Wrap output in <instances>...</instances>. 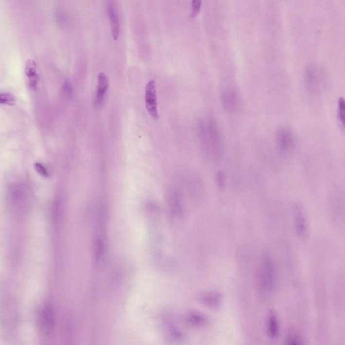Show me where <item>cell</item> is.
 <instances>
[{
  "mask_svg": "<svg viewBox=\"0 0 345 345\" xmlns=\"http://www.w3.org/2000/svg\"><path fill=\"white\" fill-rule=\"evenodd\" d=\"M27 191L21 185H16L10 192V202L14 209L21 211L27 204Z\"/></svg>",
  "mask_w": 345,
  "mask_h": 345,
  "instance_id": "cell-8",
  "label": "cell"
},
{
  "mask_svg": "<svg viewBox=\"0 0 345 345\" xmlns=\"http://www.w3.org/2000/svg\"><path fill=\"white\" fill-rule=\"evenodd\" d=\"M200 301L208 308H219L222 302V295L217 291L204 292L200 297Z\"/></svg>",
  "mask_w": 345,
  "mask_h": 345,
  "instance_id": "cell-13",
  "label": "cell"
},
{
  "mask_svg": "<svg viewBox=\"0 0 345 345\" xmlns=\"http://www.w3.org/2000/svg\"><path fill=\"white\" fill-rule=\"evenodd\" d=\"M266 330L270 339H276L280 334V323L277 314L271 311L269 313L266 320Z\"/></svg>",
  "mask_w": 345,
  "mask_h": 345,
  "instance_id": "cell-12",
  "label": "cell"
},
{
  "mask_svg": "<svg viewBox=\"0 0 345 345\" xmlns=\"http://www.w3.org/2000/svg\"><path fill=\"white\" fill-rule=\"evenodd\" d=\"M259 290L262 295H272L276 290L277 273L272 257L264 253L261 260L257 274Z\"/></svg>",
  "mask_w": 345,
  "mask_h": 345,
  "instance_id": "cell-3",
  "label": "cell"
},
{
  "mask_svg": "<svg viewBox=\"0 0 345 345\" xmlns=\"http://www.w3.org/2000/svg\"><path fill=\"white\" fill-rule=\"evenodd\" d=\"M40 320H41L42 328L45 332H48L52 330L55 323V314H54L53 308L50 304H47L42 309Z\"/></svg>",
  "mask_w": 345,
  "mask_h": 345,
  "instance_id": "cell-11",
  "label": "cell"
},
{
  "mask_svg": "<svg viewBox=\"0 0 345 345\" xmlns=\"http://www.w3.org/2000/svg\"><path fill=\"white\" fill-rule=\"evenodd\" d=\"M221 101L224 108L231 113L237 111L241 106V98L239 93L236 89L231 87H227L222 91Z\"/></svg>",
  "mask_w": 345,
  "mask_h": 345,
  "instance_id": "cell-7",
  "label": "cell"
},
{
  "mask_svg": "<svg viewBox=\"0 0 345 345\" xmlns=\"http://www.w3.org/2000/svg\"><path fill=\"white\" fill-rule=\"evenodd\" d=\"M278 149L283 153L290 152L295 147V138L292 131L287 127H281L276 133Z\"/></svg>",
  "mask_w": 345,
  "mask_h": 345,
  "instance_id": "cell-6",
  "label": "cell"
},
{
  "mask_svg": "<svg viewBox=\"0 0 345 345\" xmlns=\"http://www.w3.org/2000/svg\"><path fill=\"white\" fill-rule=\"evenodd\" d=\"M200 136L206 155L214 161H219L223 155V143L220 129L211 117L199 124Z\"/></svg>",
  "mask_w": 345,
  "mask_h": 345,
  "instance_id": "cell-1",
  "label": "cell"
},
{
  "mask_svg": "<svg viewBox=\"0 0 345 345\" xmlns=\"http://www.w3.org/2000/svg\"><path fill=\"white\" fill-rule=\"evenodd\" d=\"M109 87V81L106 73H100L98 75V85L96 102L97 104L101 105L105 99L107 91Z\"/></svg>",
  "mask_w": 345,
  "mask_h": 345,
  "instance_id": "cell-14",
  "label": "cell"
},
{
  "mask_svg": "<svg viewBox=\"0 0 345 345\" xmlns=\"http://www.w3.org/2000/svg\"><path fill=\"white\" fill-rule=\"evenodd\" d=\"M145 105L147 111L151 115L154 120L159 118L158 109H157V90H156V82L151 80L147 83L145 88Z\"/></svg>",
  "mask_w": 345,
  "mask_h": 345,
  "instance_id": "cell-4",
  "label": "cell"
},
{
  "mask_svg": "<svg viewBox=\"0 0 345 345\" xmlns=\"http://www.w3.org/2000/svg\"><path fill=\"white\" fill-rule=\"evenodd\" d=\"M12 102H14V98L10 94H0V103H11Z\"/></svg>",
  "mask_w": 345,
  "mask_h": 345,
  "instance_id": "cell-21",
  "label": "cell"
},
{
  "mask_svg": "<svg viewBox=\"0 0 345 345\" xmlns=\"http://www.w3.org/2000/svg\"><path fill=\"white\" fill-rule=\"evenodd\" d=\"M185 321L191 327H201L207 325L208 319L202 313L191 311L185 316Z\"/></svg>",
  "mask_w": 345,
  "mask_h": 345,
  "instance_id": "cell-15",
  "label": "cell"
},
{
  "mask_svg": "<svg viewBox=\"0 0 345 345\" xmlns=\"http://www.w3.org/2000/svg\"><path fill=\"white\" fill-rule=\"evenodd\" d=\"M201 6H202V1H198V0H194L192 3V13H191V16L192 17H195L200 10Z\"/></svg>",
  "mask_w": 345,
  "mask_h": 345,
  "instance_id": "cell-20",
  "label": "cell"
},
{
  "mask_svg": "<svg viewBox=\"0 0 345 345\" xmlns=\"http://www.w3.org/2000/svg\"><path fill=\"white\" fill-rule=\"evenodd\" d=\"M107 13L111 24L112 36L113 40L117 41L120 34V20L114 1H109L107 3Z\"/></svg>",
  "mask_w": 345,
  "mask_h": 345,
  "instance_id": "cell-10",
  "label": "cell"
},
{
  "mask_svg": "<svg viewBox=\"0 0 345 345\" xmlns=\"http://www.w3.org/2000/svg\"><path fill=\"white\" fill-rule=\"evenodd\" d=\"M304 85L310 96L318 97L327 89L328 76L325 68L320 65H308L304 73Z\"/></svg>",
  "mask_w": 345,
  "mask_h": 345,
  "instance_id": "cell-2",
  "label": "cell"
},
{
  "mask_svg": "<svg viewBox=\"0 0 345 345\" xmlns=\"http://www.w3.org/2000/svg\"><path fill=\"white\" fill-rule=\"evenodd\" d=\"M169 204L173 213L176 215H180L182 213V206L180 196L177 192H173L169 196Z\"/></svg>",
  "mask_w": 345,
  "mask_h": 345,
  "instance_id": "cell-18",
  "label": "cell"
},
{
  "mask_svg": "<svg viewBox=\"0 0 345 345\" xmlns=\"http://www.w3.org/2000/svg\"><path fill=\"white\" fill-rule=\"evenodd\" d=\"M292 217L296 234L301 239H306L308 234V224L304 210L300 205H294L292 207Z\"/></svg>",
  "mask_w": 345,
  "mask_h": 345,
  "instance_id": "cell-5",
  "label": "cell"
},
{
  "mask_svg": "<svg viewBox=\"0 0 345 345\" xmlns=\"http://www.w3.org/2000/svg\"><path fill=\"white\" fill-rule=\"evenodd\" d=\"M164 338L173 345H181L185 342L187 336L178 327L173 325H167L164 329Z\"/></svg>",
  "mask_w": 345,
  "mask_h": 345,
  "instance_id": "cell-9",
  "label": "cell"
},
{
  "mask_svg": "<svg viewBox=\"0 0 345 345\" xmlns=\"http://www.w3.org/2000/svg\"><path fill=\"white\" fill-rule=\"evenodd\" d=\"M284 345H306L302 336L296 330H291L285 338Z\"/></svg>",
  "mask_w": 345,
  "mask_h": 345,
  "instance_id": "cell-17",
  "label": "cell"
},
{
  "mask_svg": "<svg viewBox=\"0 0 345 345\" xmlns=\"http://www.w3.org/2000/svg\"><path fill=\"white\" fill-rule=\"evenodd\" d=\"M224 176L221 172L218 173L217 175V181L219 183V185L220 187H224L225 185V181H224Z\"/></svg>",
  "mask_w": 345,
  "mask_h": 345,
  "instance_id": "cell-22",
  "label": "cell"
},
{
  "mask_svg": "<svg viewBox=\"0 0 345 345\" xmlns=\"http://www.w3.org/2000/svg\"><path fill=\"white\" fill-rule=\"evenodd\" d=\"M26 74L29 80V85L33 89H36L38 85V76L36 73V66L33 60H29L26 64Z\"/></svg>",
  "mask_w": 345,
  "mask_h": 345,
  "instance_id": "cell-16",
  "label": "cell"
},
{
  "mask_svg": "<svg viewBox=\"0 0 345 345\" xmlns=\"http://www.w3.org/2000/svg\"><path fill=\"white\" fill-rule=\"evenodd\" d=\"M337 115L340 124L344 126L345 101L343 98H339V101H338Z\"/></svg>",
  "mask_w": 345,
  "mask_h": 345,
  "instance_id": "cell-19",
  "label": "cell"
}]
</instances>
